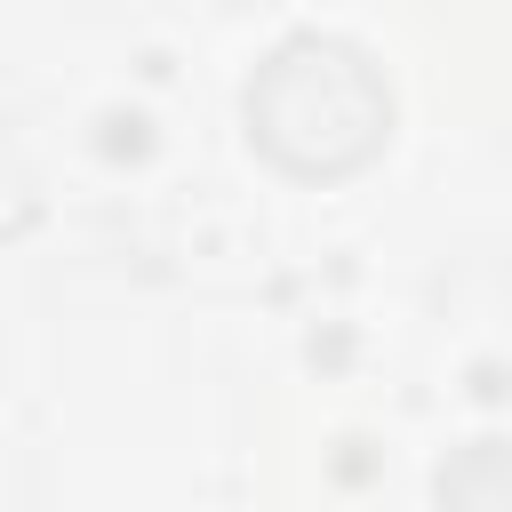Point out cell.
Returning <instances> with one entry per match:
<instances>
[{
    "mask_svg": "<svg viewBox=\"0 0 512 512\" xmlns=\"http://www.w3.org/2000/svg\"><path fill=\"white\" fill-rule=\"evenodd\" d=\"M240 120H248V144L280 176L336 184V176H360L392 144V80L360 40L296 32L256 64Z\"/></svg>",
    "mask_w": 512,
    "mask_h": 512,
    "instance_id": "obj_1",
    "label": "cell"
},
{
    "mask_svg": "<svg viewBox=\"0 0 512 512\" xmlns=\"http://www.w3.org/2000/svg\"><path fill=\"white\" fill-rule=\"evenodd\" d=\"M432 496H440V512H504V504H512L504 440H464V448H448V464H440Z\"/></svg>",
    "mask_w": 512,
    "mask_h": 512,
    "instance_id": "obj_2",
    "label": "cell"
}]
</instances>
